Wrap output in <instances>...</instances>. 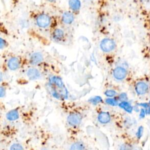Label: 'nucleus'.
<instances>
[{
    "mask_svg": "<svg viewBox=\"0 0 150 150\" xmlns=\"http://www.w3.org/2000/svg\"><path fill=\"white\" fill-rule=\"evenodd\" d=\"M49 86L53 97L57 99H64L67 97V90L59 77L52 76L49 79Z\"/></svg>",
    "mask_w": 150,
    "mask_h": 150,
    "instance_id": "obj_1",
    "label": "nucleus"
},
{
    "mask_svg": "<svg viewBox=\"0 0 150 150\" xmlns=\"http://www.w3.org/2000/svg\"><path fill=\"white\" fill-rule=\"evenodd\" d=\"M82 120L81 114L79 112H71L67 117V122L72 127L78 126Z\"/></svg>",
    "mask_w": 150,
    "mask_h": 150,
    "instance_id": "obj_2",
    "label": "nucleus"
},
{
    "mask_svg": "<svg viewBox=\"0 0 150 150\" xmlns=\"http://www.w3.org/2000/svg\"><path fill=\"white\" fill-rule=\"evenodd\" d=\"M115 47V43L114 40L110 39H104L100 43L101 49L105 52H110Z\"/></svg>",
    "mask_w": 150,
    "mask_h": 150,
    "instance_id": "obj_3",
    "label": "nucleus"
},
{
    "mask_svg": "<svg viewBox=\"0 0 150 150\" xmlns=\"http://www.w3.org/2000/svg\"><path fill=\"white\" fill-rule=\"evenodd\" d=\"M36 23L38 26L45 28L47 27L50 23V18L46 14H40L36 18Z\"/></svg>",
    "mask_w": 150,
    "mask_h": 150,
    "instance_id": "obj_4",
    "label": "nucleus"
},
{
    "mask_svg": "<svg viewBox=\"0 0 150 150\" xmlns=\"http://www.w3.org/2000/svg\"><path fill=\"white\" fill-rule=\"evenodd\" d=\"M113 76L116 79L121 80L126 77L127 71L122 67H117L113 71Z\"/></svg>",
    "mask_w": 150,
    "mask_h": 150,
    "instance_id": "obj_5",
    "label": "nucleus"
},
{
    "mask_svg": "<svg viewBox=\"0 0 150 150\" xmlns=\"http://www.w3.org/2000/svg\"><path fill=\"white\" fill-rule=\"evenodd\" d=\"M20 61L16 57H12L8 61V67L12 71L16 70L20 67Z\"/></svg>",
    "mask_w": 150,
    "mask_h": 150,
    "instance_id": "obj_6",
    "label": "nucleus"
},
{
    "mask_svg": "<svg viewBox=\"0 0 150 150\" xmlns=\"http://www.w3.org/2000/svg\"><path fill=\"white\" fill-rule=\"evenodd\" d=\"M43 60V56L40 52H35L33 53L30 57V63L32 65H37L42 62Z\"/></svg>",
    "mask_w": 150,
    "mask_h": 150,
    "instance_id": "obj_7",
    "label": "nucleus"
},
{
    "mask_svg": "<svg viewBox=\"0 0 150 150\" xmlns=\"http://www.w3.org/2000/svg\"><path fill=\"white\" fill-rule=\"evenodd\" d=\"M148 86L144 82H138L135 86V91L139 95H142L147 92Z\"/></svg>",
    "mask_w": 150,
    "mask_h": 150,
    "instance_id": "obj_8",
    "label": "nucleus"
},
{
    "mask_svg": "<svg viewBox=\"0 0 150 150\" xmlns=\"http://www.w3.org/2000/svg\"><path fill=\"white\" fill-rule=\"evenodd\" d=\"M27 76L30 80H34L38 79L40 77V73L37 69L30 68L27 71Z\"/></svg>",
    "mask_w": 150,
    "mask_h": 150,
    "instance_id": "obj_9",
    "label": "nucleus"
},
{
    "mask_svg": "<svg viewBox=\"0 0 150 150\" xmlns=\"http://www.w3.org/2000/svg\"><path fill=\"white\" fill-rule=\"evenodd\" d=\"M62 20L66 24H71L74 21L73 14L70 12H65L62 15Z\"/></svg>",
    "mask_w": 150,
    "mask_h": 150,
    "instance_id": "obj_10",
    "label": "nucleus"
},
{
    "mask_svg": "<svg viewBox=\"0 0 150 150\" xmlns=\"http://www.w3.org/2000/svg\"><path fill=\"white\" fill-rule=\"evenodd\" d=\"M111 117L108 112H101L98 115V121L102 124H106L110 121Z\"/></svg>",
    "mask_w": 150,
    "mask_h": 150,
    "instance_id": "obj_11",
    "label": "nucleus"
},
{
    "mask_svg": "<svg viewBox=\"0 0 150 150\" xmlns=\"http://www.w3.org/2000/svg\"><path fill=\"white\" fill-rule=\"evenodd\" d=\"M64 36V33L63 30L60 29H55L52 34L53 39L56 41L62 40Z\"/></svg>",
    "mask_w": 150,
    "mask_h": 150,
    "instance_id": "obj_12",
    "label": "nucleus"
},
{
    "mask_svg": "<svg viewBox=\"0 0 150 150\" xmlns=\"http://www.w3.org/2000/svg\"><path fill=\"white\" fill-rule=\"evenodd\" d=\"M69 5L73 11L77 12L80 8L81 2L80 0H69Z\"/></svg>",
    "mask_w": 150,
    "mask_h": 150,
    "instance_id": "obj_13",
    "label": "nucleus"
},
{
    "mask_svg": "<svg viewBox=\"0 0 150 150\" xmlns=\"http://www.w3.org/2000/svg\"><path fill=\"white\" fill-rule=\"evenodd\" d=\"M19 118V112L17 110H12L6 114V118L9 121H14Z\"/></svg>",
    "mask_w": 150,
    "mask_h": 150,
    "instance_id": "obj_14",
    "label": "nucleus"
},
{
    "mask_svg": "<svg viewBox=\"0 0 150 150\" xmlns=\"http://www.w3.org/2000/svg\"><path fill=\"white\" fill-rule=\"evenodd\" d=\"M119 106L129 113H131L132 111V107L127 101H121L119 104Z\"/></svg>",
    "mask_w": 150,
    "mask_h": 150,
    "instance_id": "obj_15",
    "label": "nucleus"
},
{
    "mask_svg": "<svg viewBox=\"0 0 150 150\" xmlns=\"http://www.w3.org/2000/svg\"><path fill=\"white\" fill-rule=\"evenodd\" d=\"M70 150H85V148L83 143L77 142L72 144L70 147Z\"/></svg>",
    "mask_w": 150,
    "mask_h": 150,
    "instance_id": "obj_16",
    "label": "nucleus"
},
{
    "mask_svg": "<svg viewBox=\"0 0 150 150\" xmlns=\"http://www.w3.org/2000/svg\"><path fill=\"white\" fill-rule=\"evenodd\" d=\"M89 101L93 104H97L98 103H100L102 101V98L100 96H96L94 97H93L89 100Z\"/></svg>",
    "mask_w": 150,
    "mask_h": 150,
    "instance_id": "obj_17",
    "label": "nucleus"
},
{
    "mask_svg": "<svg viewBox=\"0 0 150 150\" xmlns=\"http://www.w3.org/2000/svg\"><path fill=\"white\" fill-rule=\"evenodd\" d=\"M105 103L111 105H117L118 104V101L114 98H107L105 100Z\"/></svg>",
    "mask_w": 150,
    "mask_h": 150,
    "instance_id": "obj_18",
    "label": "nucleus"
},
{
    "mask_svg": "<svg viewBox=\"0 0 150 150\" xmlns=\"http://www.w3.org/2000/svg\"><path fill=\"white\" fill-rule=\"evenodd\" d=\"M104 94L106 96L111 97H114V96H115L117 93L115 91H114L113 90H108L105 91Z\"/></svg>",
    "mask_w": 150,
    "mask_h": 150,
    "instance_id": "obj_19",
    "label": "nucleus"
},
{
    "mask_svg": "<svg viewBox=\"0 0 150 150\" xmlns=\"http://www.w3.org/2000/svg\"><path fill=\"white\" fill-rule=\"evenodd\" d=\"M10 150H23V149L20 144H14L11 146Z\"/></svg>",
    "mask_w": 150,
    "mask_h": 150,
    "instance_id": "obj_20",
    "label": "nucleus"
},
{
    "mask_svg": "<svg viewBox=\"0 0 150 150\" xmlns=\"http://www.w3.org/2000/svg\"><path fill=\"white\" fill-rule=\"evenodd\" d=\"M6 46H7L6 41L5 39L0 38V49H4Z\"/></svg>",
    "mask_w": 150,
    "mask_h": 150,
    "instance_id": "obj_21",
    "label": "nucleus"
},
{
    "mask_svg": "<svg viewBox=\"0 0 150 150\" xmlns=\"http://www.w3.org/2000/svg\"><path fill=\"white\" fill-rule=\"evenodd\" d=\"M120 150H131V146L129 144H124L120 146Z\"/></svg>",
    "mask_w": 150,
    "mask_h": 150,
    "instance_id": "obj_22",
    "label": "nucleus"
},
{
    "mask_svg": "<svg viewBox=\"0 0 150 150\" xmlns=\"http://www.w3.org/2000/svg\"><path fill=\"white\" fill-rule=\"evenodd\" d=\"M142 132H143V127L142 126H140L138 128V131L137 132V136L138 138H141V137H142Z\"/></svg>",
    "mask_w": 150,
    "mask_h": 150,
    "instance_id": "obj_23",
    "label": "nucleus"
},
{
    "mask_svg": "<svg viewBox=\"0 0 150 150\" xmlns=\"http://www.w3.org/2000/svg\"><path fill=\"white\" fill-rule=\"evenodd\" d=\"M118 98L120 100H121L122 101H125V100H127V96L125 93H121L119 96Z\"/></svg>",
    "mask_w": 150,
    "mask_h": 150,
    "instance_id": "obj_24",
    "label": "nucleus"
},
{
    "mask_svg": "<svg viewBox=\"0 0 150 150\" xmlns=\"http://www.w3.org/2000/svg\"><path fill=\"white\" fill-rule=\"evenodd\" d=\"M5 88L2 87V86H0V97H2L5 95Z\"/></svg>",
    "mask_w": 150,
    "mask_h": 150,
    "instance_id": "obj_25",
    "label": "nucleus"
},
{
    "mask_svg": "<svg viewBox=\"0 0 150 150\" xmlns=\"http://www.w3.org/2000/svg\"><path fill=\"white\" fill-rule=\"evenodd\" d=\"M145 110H144V109H141V111H140V114H139V117L140 118H144L145 115Z\"/></svg>",
    "mask_w": 150,
    "mask_h": 150,
    "instance_id": "obj_26",
    "label": "nucleus"
},
{
    "mask_svg": "<svg viewBox=\"0 0 150 150\" xmlns=\"http://www.w3.org/2000/svg\"><path fill=\"white\" fill-rule=\"evenodd\" d=\"M138 105H140V106H142V107H143L144 108H147L149 106V104L148 103H141V104H138Z\"/></svg>",
    "mask_w": 150,
    "mask_h": 150,
    "instance_id": "obj_27",
    "label": "nucleus"
},
{
    "mask_svg": "<svg viewBox=\"0 0 150 150\" xmlns=\"http://www.w3.org/2000/svg\"><path fill=\"white\" fill-rule=\"evenodd\" d=\"M3 80V74L0 72V82Z\"/></svg>",
    "mask_w": 150,
    "mask_h": 150,
    "instance_id": "obj_28",
    "label": "nucleus"
},
{
    "mask_svg": "<svg viewBox=\"0 0 150 150\" xmlns=\"http://www.w3.org/2000/svg\"><path fill=\"white\" fill-rule=\"evenodd\" d=\"M47 1L50 2H56L57 0H47Z\"/></svg>",
    "mask_w": 150,
    "mask_h": 150,
    "instance_id": "obj_29",
    "label": "nucleus"
},
{
    "mask_svg": "<svg viewBox=\"0 0 150 150\" xmlns=\"http://www.w3.org/2000/svg\"><path fill=\"white\" fill-rule=\"evenodd\" d=\"M149 110H150V107H149Z\"/></svg>",
    "mask_w": 150,
    "mask_h": 150,
    "instance_id": "obj_30",
    "label": "nucleus"
}]
</instances>
